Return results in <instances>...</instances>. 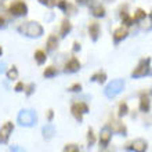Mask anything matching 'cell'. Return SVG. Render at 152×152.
Wrapping results in <instances>:
<instances>
[{
    "label": "cell",
    "instance_id": "cell-1",
    "mask_svg": "<svg viewBox=\"0 0 152 152\" xmlns=\"http://www.w3.org/2000/svg\"><path fill=\"white\" fill-rule=\"evenodd\" d=\"M18 31L26 37H31V39H37L43 35V26L36 21H28L25 24H21L18 26Z\"/></svg>",
    "mask_w": 152,
    "mask_h": 152
},
{
    "label": "cell",
    "instance_id": "cell-2",
    "mask_svg": "<svg viewBox=\"0 0 152 152\" xmlns=\"http://www.w3.org/2000/svg\"><path fill=\"white\" fill-rule=\"evenodd\" d=\"M37 116L36 112H33L32 109H22L18 113V123L24 127H31L33 124H36Z\"/></svg>",
    "mask_w": 152,
    "mask_h": 152
},
{
    "label": "cell",
    "instance_id": "cell-3",
    "mask_svg": "<svg viewBox=\"0 0 152 152\" xmlns=\"http://www.w3.org/2000/svg\"><path fill=\"white\" fill-rule=\"evenodd\" d=\"M151 73V58L147 57L144 60H141L137 65V68H134V71L132 72V77L137 79V77H142Z\"/></svg>",
    "mask_w": 152,
    "mask_h": 152
},
{
    "label": "cell",
    "instance_id": "cell-4",
    "mask_svg": "<svg viewBox=\"0 0 152 152\" xmlns=\"http://www.w3.org/2000/svg\"><path fill=\"white\" fill-rule=\"evenodd\" d=\"M124 87V82L122 79H116V80H112L111 83L105 87L104 93L105 96L108 97V98H113V97H116L118 94H120L122 93V90H123Z\"/></svg>",
    "mask_w": 152,
    "mask_h": 152
},
{
    "label": "cell",
    "instance_id": "cell-5",
    "mask_svg": "<svg viewBox=\"0 0 152 152\" xmlns=\"http://www.w3.org/2000/svg\"><path fill=\"white\" fill-rule=\"evenodd\" d=\"M8 11L12 17H25L28 14V6L22 0H15L14 3L10 6Z\"/></svg>",
    "mask_w": 152,
    "mask_h": 152
},
{
    "label": "cell",
    "instance_id": "cell-6",
    "mask_svg": "<svg viewBox=\"0 0 152 152\" xmlns=\"http://www.w3.org/2000/svg\"><path fill=\"white\" fill-rule=\"evenodd\" d=\"M12 130H14V124L11 122H7V123H4L0 129V142L1 144H7L8 142V138L11 136Z\"/></svg>",
    "mask_w": 152,
    "mask_h": 152
},
{
    "label": "cell",
    "instance_id": "cell-7",
    "mask_svg": "<svg viewBox=\"0 0 152 152\" xmlns=\"http://www.w3.org/2000/svg\"><path fill=\"white\" fill-rule=\"evenodd\" d=\"M111 137H112V130H111V127H109V124H107V126H104L102 127V130H101L100 133V145L101 147H108L109 141H111Z\"/></svg>",
    "mask_w": 152,
    "mask_h": 152
},
{
    "label": "cell",
    "instance_id": "cell-8",
    "mask_svg": "<svg viewBox=\"0 0 152 152\" xmlns=\"http://www.w3.org/2000/svg\"><path fill=\"white\" fill-rule=\"evenodd\" d=\"M90 11H91L93 17H96V18H104L105 17V8L104 6H101V3L91 1L90 3Z\"/></svg>",
    "mask_w": 152,
    "mask_h": 152
},
{
    "label": "cell",
    "instance_id": "cell-9",
    "mask_svg": "<svg viewBox=\"0 0 152 152\" xmlns=\"http://www.w3.org/2000/svg\"><path fill=\"white\" fill-rule=\"evenodd\" d=\"M80 62H79V60L77 58H75V57H72L71 60L65 64V68H64V71L66 73H75V72H77L80 69Z\"/></svg>",
    "mask_w": 152,
    "mask_h": 152
},
{
    "label": "cell",
    "instance_id": "cell-10",
    "mask_svg": "<svg viewBox=\"0 0 152 152\" xmlns=\"http://www.w3.org/2000/svg\"><path fill=\"white\" fill-rule=\"evenodd\" d=\"M109 127H111V130H112L113 133H116V134L127 136V129H126V126H124L123 123L118 122V120H112V122L109 123Z\"/></svg>",
    "mask_w": 152,
    "mask_h": 152
},
{
    "label": "cell",
    "instance_id": "cell-11",
    "mask_svg": "<svg viewBox=\"0 0 152 152\" xmlns=\"http://www.w3.org/2000/svg\"><path fill=\"white\" fill-rule=\"evenodd\" d=\"M129 32H127V28L126 26H119L118 29H115V32H113V42L116 44L120 43L122 40H124L127 37Z\"/></svg>",
    "mask_w": 152,
    "mask_h": 152
},
{
    "label": "cell",
    "instance_id": "cell-12",
    "mask_svg": "<svg viewBox=\"0 0 152 152\" xmlns=\"http://www.w3.org/2000/svg\"><path fill=\"white\" fill-rule=\"evenodd\" d=\"M88 35H90L93 42L98 40V37H100V25H98V22H90V25H88Z\"/></svg>",
    "mask_w": 152,
    "mask_h": 152
},
{
    "label": "cell",
    "instance_id": "cell-13",
    "mask_svg": "<svg viewBox=\"0 0 152 152\" xmlns=\"http://www.w3.org/2000/svg\"><path fill=\"white\" fill-rule=\"evenodd\" d=\"M130 148L134 152H145L148 149V144H147L144 140H136L132 142V147H130Z\"/></svg>",
    "mask_w": 152,
    "mask_h": 152
},
{
    "label": "cell",
    "instance_id": "cell-14",
    "mask_svg": "<svg viewBox=\"0 0 152 152\" xmlns=\"http://www.w3.org/2000/svg\"><path fill=\"white\" fill-rule=\"evenodd\" d=\"M149 109H151V101H149V98L147 96H141L140 98V111L141 112H149Z\"/></svg>",
    "mask_w": 152,
    "mask_h": 152
},
{
    "label": "cell",
    "instance_id": "cell-15",
    "mask_svg": "<svg viewBox=\"0 0 152 152\" xmlns=\"http://www.w3.org/2000/svg\"><path fill=\"white\" fill-rule=\"evenodd\" d=\"M71 31H72V24H71L68 20H64L62 24H61V28H60V36L65 37Z\"/></svg>",
    "mask_w": 152,
    "mask_h": 152
},
{
    "label": "cell",
    "instance_id": "cell-16",
    "mask_svg": "<svg viewBox=\"0 0 152 152\" xmlns=\"http://www.w3.org/2000/svg\"><path fill=\"white\" fill-rule=\"evenodd\" d=\"M58 47V37L56 35H50L47 39V50L48 51H54Z\"/></svg>",
    "mask_w": 152,
    "mask_h": 152
},
{
    "label": "cell",
    "instance_id": "cell-17",
    "mask_svg": "<svg viewBox=\"0 0 152 152\" xmlns=\"http://www.w3.org/2000/svg\"><path fill=\"white\" fill-rule=\"evenodd\" d=\"M43 137L46 138V140H50V138H53V136L56 134V129H54V126L53 124H46L43 127Z\"/></svg>",
    "mask_w": 152,
    "mask_h": 152
},
{
    "label": "cell",
    "instance_id": "cell-18",
    "mask_svg": "<svg viewBox=\"0 0 152 152\" xmlns=\"http://www.w3.org/2000/svg\"><path fill=\"white\" fill-rule=\"evenodd\" d=\"M57 7L60 8V10H62L64 12H66V14H68V10H71L72 14H73V11H75V8L71 7V4H69L66 0H58V1H57Z\"/></svg>",
    "mask_w": 152,
    "mask_h": 152
},
{
    "label": "cell",
    "instance_id": "cell-19",
    "mask_svg": "<svg viewBox=\"0 0 152 152\" xmlns=\"http://www.w3.org/2000/svg\"><path fill=\"white\" fill-rule=\"evenodd\" d=\"M35 60H36V62L39 65H43L46 62V60H47V56H46V53L43 50H37L35 53Z\"/></svg>",
    "mask_w": 152,
    "mask_h": 152
},
{
    "label": "cell",
    "instance_id": "cell-20",
    "mask_svg": "<svg viewBox=\"0 0 152 152\" xmlns=\"http://www.w3.org/2000/svg\"><path fill=\"white\" fill-rule=\"evenodd\" d=\"M147 17V12L142 10V8H137L136 12H134V17H133V21L134 22H138V21H142Z\"/></svg>",
    "mask_w": 152,
    "mask_h": 152
},
{
    "label": "cell",
    "instance_id": "cell-21",
    "mask_svg": "<svg viewBox=\"0 0 152 152\" xmlns=\"http://www.w3.org/2000/svg\"><path fill=\"white\" fill-rule=\"evenodd\" d=\"M90 80H91V82H97V83H104L105 80H107V73L98 72V73H96V75H93Z\"/></svg>",
    "mask_w": 152,
    "mask_h": 152
},
{
    "label": "cell",
    "instance_id": "cell-22",
    "mask_svg": "<svg viewBox=\"0 0 152 152\" xmlns=\"http://www.w3.org/2000/svg\"><path fill=\"white\" fill-rule=\"evenodd\" d=\"M71 112H72L73 118H75L76 120H79V122H82V120H83V113L79 111V108L76 107V104L72 105V108H71Z\"/></svg>",
    "mask_w": 152,
    "mask_h": 152
},
{
    "label": "cell",
    "instance_id": "cell-23",
    "mask_svg": "<svg viewBox=\"0 0 152 152\" xmlns=\"http://www.w3.org/2000/svg\"><path fill=\"white\" fill-rule=\"evenodd\" d=\"M57 73H58L57 68H54V66H48V68L44 69L43 76H44V77H54V76H56Z\"/></svg>",
    "mask_w": 152,
    "mask_h": 152
},
{
    "label": "cell",
    "instance_id": "cell-24",
    "mask_svg": "<svg viewBox=\"0 0 152 152\" xmlns=\"http://www.w3.org/2000/svg\"><path fill=\"white\" fill-rule=\"evenodd\" d=\"M7 79L8 80H15V79H18V69H17L15 66H12V68H10L7 71Z\"/></svg>",
    "mask_w": 152,
    "mask_h": 152
},
{
    "label": "cell",
    "instance_id": "cell-25",
    "mask_svg": "<svg viewBox=\"0 0 152 152\" xmlns=\"http://www.w3.org/2000/svg\"><path fill=\"white\" fill-rule=\"evenodd\" d=\"M94 142H96L94 132H93V129H88V132H87V144H88V147H93Z\"/></svg>",
    "mask_w": 152,
    "mask_h": 152
},
{
    "label": "cell",
    "instance_id": "cell-26",
    "mask_svg": "<svg viewBox=\"0 0 152 152\" xmlns=\"http://www.w3.org/2000/svg\"><path fill=\"white\" fill-rule=\"evenodd\" d=\"M129 113V107L126 102H122V104L119 105V116L120 118H123V116H126Z\"/></svg>",
    "mask_w": 152,
    "mask_h": 152
},
{
    "label": "cell",
    "instance_id": "cell-27",
    "mask_svg": "<svg viewBox=\"0 0 152 152\" xmlns=\"http://www.w3.org/2000/svg\"><path fill=\"white\" fill-rule=\"evenodd\" d=\"M39 3L42 6H46L48 8H53L57 6V0H39Z\"/></svg>",
    "mask_w": 152,
    "mask_h": 152
},
{
    "label": "cell",
    "instance_id": "cell-28",
    "mask_svg": "<svg viewBox=\"0 0 152 152\" xmlns=\"http://www.w3.org/2000/svg\"><path fill=\"white\" fill-rule=\"evenodd\" d=\"M122 22H123V25L126 26V28H129V26H132L133 24H134V21H133V18L130 15H124V17H122Z\"/></svg>",
    "mask_w": 152,
    "mask_h": 152
},
{
    "label": "cell",
    "instance_id": "cell-29",
    "mask_svg": "<svg viewBox=\"0 0 152 152\" xmlns=\"http://www.w3.org/2000/svg\"><path fill=\"white\" fill-rule=\"evenodd\" d=\"M62 152H80V149L75 144H68V145H65V148Z\"/></svg>",
    "mask_w": 152,
    "mask_h": 152
},
{
    "label": "cell",
    "instance_id": "cell-30",
    "mask_svg": "<svg viewBox=\"0 0 152 152\" xmlns=\"http://www.w3.org/2000/svg\"><path fill=\"white\" fill-rule=\"evenodd\" d=\"M76 107L79 108V111L83 113V115L88 112V107H87V104H86V102H76Z\"/></svg>",
    "mask_w": 152,
    "mask_h": 152
},
{
    "label": "cell",
    "instance_id": "cell-31",
    "mask_svg": "<svg viewBox=\"0 0 152 152\" xmlns=\"http://www.w3.org/2000/svg\"><path fill=\"white\" fill-rule=\"evenodd\" d=\"M68 90H69V91H72V93H79L80 90H82V84H80V83H75V84H72Z\"/></svg>",
    "mask_w": 152,
    "mask_h": 152
},
{
    "label": "cell",
    "instance_id": "cell-32",
    "mask_svg": "<svg viewBox=\"0 0 152 152\" xmlns=\"http://www.w3.org/2000/svg\"><path fill=\"white\" fill-rule=\"evenodd\" d=\"M14 90H15L17 93L24 91V90H25V86H24V83H22V82H18V83L15 84V87H14Z\"/></svg>",
    "mask_w": 152,
    "mask_h": 152
},
{
    "label": "cell",
    "instance_id": "cell-33",
    "mask_svg": "<svg viewBox=\"0 0 152 152\" xmlns=\"http://www.w3.org/2000/svg\"><path fill=\"white\" fill-rule=\"evenodd\" d=\"M35 91V84L33 83H31L28 86V87H26V90H25V93H26V96H31V94H32V93Z\"/></svg>",
    "mask_w": 152,
    "mask_h": 152
},
{
    "label": "cell",
    "instance_id": "cell-34",
    "mask_svg": "<svg viewBox=\"0 0 152 152\" xmlns=\"http://www.w3.org/2000/svg\"><path fill=\"white\" fill-rule=\"evenodd\" d=\"M91 1L93 0H76V3L79 4V6H88Z\"/></svg>",
    "mask_w": 152,
    "mask_h": 152
},
{
    "label": "cell",
    "instance_id": "cell-35",
    "mask_svg": "<svg viewBox=\"0 0 152 152\" xmlns=\"http://www.w3.org/2000/svg\"><path fill=\"white\" fill-rule=\"evenodd\" d=\"M6 26H7V21H6V18L0 15V29H4Z\"/></svg>",
    "mask_w": 152,
    "mask_h": 152
},
{
    "label": "cell",
    "instance_id": "cell-36",
    "mask_svg": "<svg viewBox=\"0 0 152 152\" xmlns=\"http://www.w3.org/2000/svg\"><path fill=\"white\" fill-rule=\"evenodd\" d=\"M53 118H54V111H53V109H50V111L47 112V119H48V122H51Z\"/></svg>",
    "mask_w": 152,
    "mask_h": 152
},
{
    "label": "cell",
    "instance_id": "cell-37",
    "mask_svg": "<svg viewBox=\"0 0 152 152\" xmlns=\"http://www.w3.org/2000/svg\"><path fill=\"white\" fill-rule=\"evenodd\" d=\"M80 44L77 43V42H75V43H73V53H77V51H80Z\"/></svg>",
    "mask_w": 152,
    "mask_h": 152
},
{
    "label": "cell",
    "instance_id": "cell-38",
    "mask_svg": "<svg viewBox=\"0 0 152 152\" xmlns=\"http://www.w3.org/2000/svg\"><path fill=\"white\" fill-rule=\"evenodd\" d=\"M10 152H26V151L24 148H20V147H14V148H11Z\"/></svg>",
    "mask_w": 152,
    "mask_h": 152
},
{
    "label": "cell",
    "instance_id": "cell-39",
    "mask_svg": "<svg viewBox=\"0 0 152 152\" xmlns=\"http://www.w3.org/2000/svg\"><path fill=\"white\" fill-rule=\"evenodd\" d=\"M4 68H6V64H4V62H1V64H0V73H3L4 71H6Z\"/></svg>",
    "mask_w": 152,
    "mask_h": 152
},
{
    "label": "cell",
    "instance_id": "cell-40",
    "mask_svg": "<svg viewBox=\"0 0 152 152\" xmlns=\"http://www.w3.org/2000/svg\"><path fill=\"white\" fill-rule=\"evenodd\" d=\"M1 54H3V48L0 47V57H1Z\"/></svg>",
    "mask_w": 152,
    "mask_h": 152
},
{
    "label": "cell",
    "instance_id": "cell-41",
    "mask_svg": "<svg viewBox=\"0 0 152 152\" xmlns=\"http://www.w3.org/2000/svg\"><path fill=\"white\" fill-rule=\"evenodd\" d=\"M151 20H152V11H151Z\"/></svg>",
    "mask_w": 152,
    "mask_h": 152
},
{
    "label": "cell",
    "instance_id": "cell-42",
    "mask_svg": "<svg viewBox=\"0 0 152 152\" xmlns=\"http://www.w3.org/2000/svg\"><path fill=\"white\" fill-rule=\"evenodd\" d=\"M151 94H152V90H151Z\"/></svg>",
    "mask_w": 152,
    "mask_h": 152
},
{
    "label": "cell",
    "instance_id": "cell-43",
    "mask_svg": "<svg viewBox=\"0 0 152 152\" xmlns=\"http://www.w3.org/2000/svg\"><path fill=\"white\" fill-rule=\"evenodd\" d=\"M109 1H111V0H109Z\"/></svg>",
    "mask_w": 152,
    "mask_h": 152
}]
</instances>
